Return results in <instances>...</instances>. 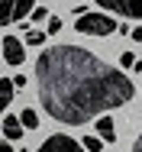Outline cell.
Masks as SVG:
<instances>
[{
	"label": "cell",
	"mask_w": 142,
	"mask_h": 152,
	"mask_svg": "<svg viewBox=\"0 0 142 152\" xmlns=\"http://www.w3.org/2000/svg\"><path fill=\"white\" fill-rule=\"evenodd\" d=\"M36 152H87V149L81 146V139H74V136H68V133H52L49 139L39 142Z\"/></svg>",
	"instance_id": "277c9868"
},
{
	"label": "cell",
	"mask_w": 142,
	"mask_h": 152,
	"mask_svg": "<svg viewBox=\"0 0 142 152\" xmlns=\"http://www.w3.org/2000/svg\"><path fill=\"white\" fill-rule=\"evenodd\" d=\"M39 100L52 120L84 126L100 113L116 110L136 97L126 71L87 52L81 45H49L36 58Z\"/></svg>",
	"instance_id": "6da1fadb"
},
{
	"label": "cell",
	"mask_w": 142,
	"mask_h": 152,
	"mask_svg": "<svg viewBox=\"0 0 142 152\" xmlns=\"http://www.w3.org/2000/svg\"><path fill=\"white\" fill-rule=\"evenodd\" d=\"M29 16H32V23H45L49 20V7H32Z\"/></svg>",
	"instance_id": "4fadbf2b"
},
{
	"label": "cell",
	"mask_w": 142,
	"mask_h": 152,
	"mask_svg": "<svg viewBox=\"0 0 142 152\" xmlns=\"http://www.w3.org/2000/svg\"><path fill=\"white\" fill-rule=\"evenodd\" d=\"M58 29H61V20L58 16H49V36H55Z\"/></svg>",
	"instance_id": "9a60e30c"
},
{
	"label": "cell",
	"mask_w": 142,
	"mask_h": 152,
	"mask_svg": "<svg viewBox=\"0 0 142 152\" xmlns=\"http://www.w3.org/2000/svg\"><path fill=\"white\" fill-rule=\"evenodd\" d=\"M94 3L107 13L126 16V20H142V0H94Z\"/></svg>",
	"instance_id": "5b68a950"
},
{
	"label": "cell",
	"mask_w": 142,
	"mask_h": 152,
	"mask_svg": "<svg viewBox=\"0 0 142 152\" xmlns=\"http://www.w3.org/2000/svg\"><path fill=\"white\" fill-rule=\"evenodd\" d=\"M97 136L103 139V142H113L116 139V123H113V117H97Z\"/></svg>",
	"instance_id": "ba28073f"
},
{
	"label": "cell",
	"mask_w": 142,
	"mask_h": 152,
	"mask_svg": "<svg viewBox=\"0 0 142 152\" xmlns=\"http://www.w3.org/2000/svg\"><path fill=\"white\" fill-rule=\"evenodd\" d=\"M81 146H84L87 152H100L103 146H107V142H103L100 136H84V139H81Z\"/></svg>",
	"instance_id": "8fae6325"
},
{
	"label": "cell",
	"mask_w": 142,
	"mask_h": 152,
	"mask_svg": "<svg viewBox=\"0 0 142 152\" xmlns=\"http://www.w3.org/2000/svg\"><path fill=\"white\" fill-rule=\"evenodd\" d=\"M0 126H3V136H7L10 142H20V139H23V129H26V126L20 120V113H16V117H7Z\"/></svg>",
	"instance_id": "52a82bcc"
},
{
	"label": "cell",
	"mask_w": 142,
	"mask_h": 152,
	"mask_svg": "<svg viewBox=\"0 0 142 152\" xmlns=\"http://www.w3.org/2000/svg\"><path fill=\"white\" fill-rule=\"evenodd\" d=\"M20 120H23V126H26V129H39V113H36V110H20Z\"/></svg>",
	"instance_id": "30bf717a"
},
{
	"label": "cell",
	"mask_w": 142,
	"mask_h": 152,
	"mask_svg": "<svg viewBox=\"0 0 142 152\" xmlns=\"http://www.w3.org/2000/svg\"><path fill=\"white\" fill-rule=\"evenodd\" d=\"M45 39H49V36H45L42 29H29V32H26V45H42Z\"/></svg>",
	"instance_id": "7c38bea8"
},
{
	"label": "cell",
	"mask_w": 142,
	"mask_h": 152,
	"mask_svg": "<svg viewBox=\"0 0 142 152\" xmlns=\"http://www.w3.org/2000/svg\"><path fill=\"white\" fill-rule=\"evenodd\" d=\"M133 39H136V42H142V26H136V29H133Z\"/></svg>",
	"instance_id": "ac0fdd59"
},
{
	"label": "cell",
	"mask_w": 142,
	"mask_h": 152,
	"mask_svg": "<svg viewBox=\"0 0 142 152\" xmlns=\"http://www.w3.org/2000/svg\"><path fill=\"white\" fill-rule=\"evenodd\" d=\"M133 152H142V133L136 136V142H133Z\"/></svg>",
	"instance_id": "e0dca14e"
},
{
	"label": "cell",
	"mask_w": 142,
	"mask_h": 152,
	"mask_svg": "<svg viewBox=\"0 0 142 152\" xmlns=\"http://www.w3.org/2000/svg\"><path fill=\"white\" fill-rule=\"evenodd\" d=\"M74 29L81 36H113L119 26H116V20L110 13H81L78 23H74Z\"/></svg>",
	"instance_id": "7a4b0ae2"
},
{
	"label": "cell",
	"mask_w": 142,
	"mask_h": 152,
	"mask_svg": "<svg viewBox=\"0 0 142 152\" xmlns=\"http://www.w3.org/2000/svg\"><path fill=\"white\" fill-rule=\"evenodd\" d=\"M36 0H0V26H13L20 23L26 13H32Z\"/></svg>",
	"instance_id": "3957f363"
},
{
	"label": "cell",
	"mask_w": 142,
	"mask_h": 152,
	"mask_svg": "<svg viewBox=\"0 0 142 152\" xmlns=\"http://www.w3.org/2000/svg\"><path fill=\"white\" fill-rule=\"evenodd\" d=\"M3 58H7V65H13V68L23 65V58H26V45H23L20 36H3Z\"/></svg>",
	"instance_id": "8992f818"
},
{
	"label": "cell",
	"mask_w": 142,
	"mask_h": 152,
	"mask_svg": "<svg viewBox=\"0 0 142 152\" xmlns=\"http://www.w3.org/2000/svg\"><path fill=\"white\" fill-rule=\"evenodd\" d=\"M13 84L16 88H26V75H13Z\"/></svg>",
	"instance_id": "2e32d148"
},
{
	"label": "cell",
	"mask_w": 142,
	"mask_h": 152,
	"mask_svg": "<svg viewBox=\"0 0 142 152\" xmlns=\"http://www.w3.org/2000/svg\"><path fill=\"white\" fill-rule=\"evenodd\" d=\"M0 133H3V126H0Z\"/></svg>",
	"instance_id": "ffe728a7"
},
{
	"label": "cell",
	"mask_w": 142,
	"mask_h": 152,
	"mask_svg": "<svg viewBox=\"0 0 142 152\" xmlns=\"http://www.w3.org/2000/svg\"><path fill=\"white\" fill-rule=\"evenodd\" d=\"M13 94H16V84H13V78H0V113L10 107Z\"/></svg>",
	"instance_id": "9c48e42d"
},
{
	"label": "cell",
	"mask_w": 142,
	"mask_h": 152,
	"mask_svg": "<svg viewBox=\"0 0 142 152\" xmlns=\"http://www.w3.org/2000/svg\"><path fill=\"white\" fill-rule=\"evenodd\" d=\"M0 152H13V146L10 142H0Z\"/></svg>",
	"instance_id": "d6986e66"
},
{
	"label": "cell",
	"mask_w": 142,
	"mask_h": 152,
	"mask_svg": "<svg viewBox=\"0 0 142 152\" xmlns=\"http://www.w3.org/2000/svg\"><path fill=\"white\" fill-rule=\"evenodd\" d=\"M119 65H123V68H133V65H136V55H133V52H123V55H119Z\"/></svg>",
	"instance_id": "5bb4252c"
}]
</instances>
